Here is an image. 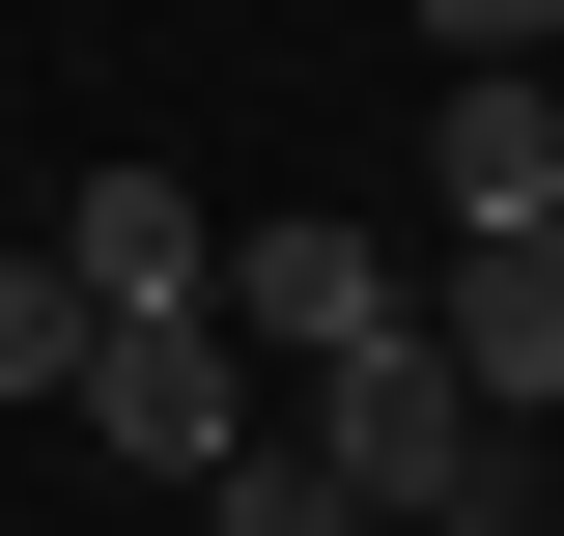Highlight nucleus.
<instances>
[{"mask_svg": "<svg viewBox=\"0 0 564 536\" xmlns=\"http://www.w3.org/2000/svg\"><path fill=\"white\" fill-rule=\"evenodd\" d=\"M423 282H395V226H339V199H282V226H226V339H282V367H339V339H395Z\"/></svg>", "mask_w": 564, "mask_h": 536, "instance_id": "nucleus-3", "label": "nucleus"}, {"mask_svg": "<svg viewBox=\"0 0 564 536\" xmlns=\"http://www.w3.org/2000/svg\"><path fill=\"white\" fill-rule=\"evenodd\" d=\"M395 29H423V57H536L564 0H395Z\"/></svg>", "mask_w": 564, "mask_h": 536, "instance_id": "nucleus-8", "label": "nucleus"}, {"mask_svg": "<svg viewBox=\"0 0 564 536\" xmlns=\"http://www.w3.org/2000/svg\"><path fill=\"white\" fill-rule=\"evenodd\" d=\"M57 255L113 282V311H226V226L170 199V170H85V199H57Z\"/></svg>", "mask_w": 564, "mask_h": 536, "instance_id": "nucleus-5", "label": "nucleus"}, {"mask_svg": "<svg viewBox=\"0 0 564 536\" xmlns=\"http://www.w3.org/2000/svg\"><path fill=\"white\" fill-rule=\"evenodd\" d=\"M282 424L367 480V536H536V424H508L423 311H395V339H339V367H282Z\"/></svg>", "mask_w": 564, "mask_h": 536, "instance_id": "nucleus-1", "label": "nucleus"}, {"mask_svg": "<svg viewBox=\"0 0 564 536\" xmlns=\"http://www.w3.org/2000/svg\"><path fill=\"white\" fill-rule=\"evenodd\" d=\"M198 536H367V480H339V452H311V424H254V452H226V480H198Z\"/></svg>", "mask_w": 564, "mask_h": 536, "instance_id": "nucleus-6", "label": "nucleus"}, {"mask_svg": "<svg viewBox=\"0 0 564 536\" xmlns=\"http://www.w3.org/2000/svg\"><path fill=\"white\" fill-rule=\"evenodd\" d=\"M423 199H452V226H564V85H536V57H452V114H423Z\"/></svg>", "mask_w": 564, "mask_h": 536, "instance_id": "nucleus-4", "label": "nucleus"}, {"mask_svg": "<svg viewBox=\"0 0 564 536\" xmlns=\"http://www.w3.org/2000/svg\"><path fill=\"white\" fill-rule=\"evenodd\" d=\"M57 424H85V452H141V480H226V452H254V339H226V311H113Z\"/></svg>", "mask_w": 564, "mask_h": 536, "instance_id": "nucleus-2", "label": "nucleus"}, {"mask_svg": "<svg viewBox=\"0 0 564 536\" xmlns=\"http://www.w3.org/2000/svg\"><path fill=\"white\" fill-rule=\"evenodd\" d=\"M85 339H113V282L85 255H0V396H85Z\"/></svg>", "mask_w": 564, "mask_h": 536, "instance_id": "nucleus-7", "label": "nucleus"}]
</instances>
